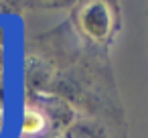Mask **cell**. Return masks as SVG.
<instances>
[{
	"label": "cell",
	"instance_id": "cell-1",
	"mask_svg": "<svg viewBox=\"0 0 148 138\" xmlns=\"http://www.w3.org/2000/svg\"><path fill=\"white\" fill-rule=\"evenodd\" d=\"M75 106L49 91H29L21 112V138H53L77 118Z\"/></svg>",
	"mask_w": 148,
	"mask_h": 138
},
{
	"label": "cell",
	"instance_id": "cell-2",
	"mask_svg": "<svg viewBox=\"0 0 148 138\" xmlns=\"http://www.w3.org/2000/svg\"><path fill=\"white\" fill-rule=\"evenodd\" d=\"M71 16L77 35L95 47H108L122 27L118 0H77Z\"/></svg>",
	"mask_w": 148,
	"mask_h": 138
},
{
	"label": "cell",
	"instance_id": "cell-3",
	"mask_svg": "<svg viewBox=\"0 0 148 138\" xmlns=\"http://www.w3.org/2000/svg\"><path fill=\"white\" fill-rule=\"evenodd\" d=\"M53 138H116V132L97 116H77Z\"/></svg>",
	"mask_w": 148,
	"mask_h": 138
},
{
	"label": "cell",
	"instance_id": "cell-4",
	"mask_svg": "<svg viewBox=\"0 0 148 138\" xmlns=\"http://www.w3.org/2000/svg\"><path fill=\"white\" fill-rule=\"evenodd\" d=\"M29 2L37 8H67V6H75L77 0H29Z\"/></svg>",
	"mask_w": 148,
	"mask_h": 138
}]
</instances>
